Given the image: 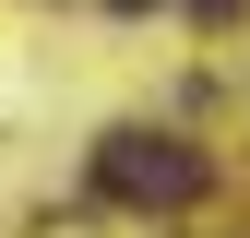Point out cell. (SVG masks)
<instances>
[{"label": "cell", "instance_id": "6da1fadb", "mask_svg": "<svg viewBox=\"0 0 250 238\" xmlns=\"http://www.w3.org/2000/svg\"><path fill=\"white\" fill-rule=\"evenodd\" d=\"M96 191L143 202V215H179V202H203V155L179 131H107L96 143Z\"/></svg>", "mask_w": 250, "mask_h": 238}, {"label": "cell", "instance_id": "3957f363", "mask_svg": "<svg viewBox=\"0 0 250 238\" xmlns=\"http://www.w3.org/2000/svg\"><path fill=\"white\" fill-rule=\"evenodd\" d=\"M107 12H155V0H107Z\"/></svg>", "mask_w": 250, "mask_h": 238}, {"label": "cell", "instance_id": "7a4b0ae2", "mask_svg": "<svg viewBox=\"0 0 250 238\" xmlns=\"http://www.w3.org/2000/svg\"><path fill=\"white\" fill-rule=\"evenodd\" d=\"M191 24H214V36H227V24H238V0H191Z\"/></svg>", "mask_w": 250, "mask_h": 238}]
</instances>
